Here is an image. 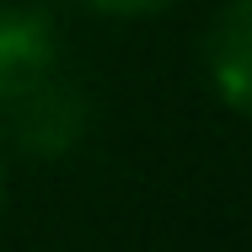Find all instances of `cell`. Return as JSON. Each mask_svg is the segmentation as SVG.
<instances>
[{"mask_svg": "<svg viewBox=\"0 0 252 252\" xmlns=\"http://www.w3.org/2000/svg\"><path fill=\"white\" fill-rule=\"evenodd\" d=\"M5 113H11V134L22 140V151H32V156H64L86 134V97L59 70L49 81H38L32 92L11 97Z\"/></svg>", "mask_w": 252, "mask_h": 252, "instance_id": "1", "label": "cell"}, {"mask_svg": "<svg viewBox=\"0 0 252 252\" xmlns=\"http://www.w3.org/2000/svg\"><path fill=\"white\" fill-rule=\"evenodd\" d=\"M59 70V38L43 11L27 5H5L0 11V102L32 92L38 81H49Z\"/></svg>", "mask_w": 252, "mask_h": 252, "instance_id": "2", "label": "cell"}, {"mask_svg": "<svg viewBox=\"0 0 252 252\" xmlns=\"http://www.w3.org/2000/svg\"><path fill=\"white\" fill-rule=\"evenodd\" d=\"M209 75H215L231 113H247V92H252V5L247 0L225 5L215 38H209Z\"/></svg>", "mask_w": 252, "mask_h": 252, "instance_id": "3", "label": "cell"}, {"mask_svg": "<svg viewBox=\"0 0 252 252\" xmlns=\"http://www.w3.org/2000/svg\"><path fill=\"white\" fill-rule=\"evenodd\" d=\"M81 5H92L102 16H151V11L172 5V0H81Z\"/></svg>", "mask_w": 252, "mask_h": 252, "instance_id": "4", "label": "cell"}, {"mask_svg": "<svg viewBox=\"0 0 252 252\" xmlns=\"http://www.w3.org/2000/svg\"><path fill=\"white\" fill-rule=\"evenodd\" d=\"M0 199H5V166H0Z\"/></svg>", "mask_w": 252, "mask_h": 252, "instance_id": "5", "label": "cell"}]
</instances>
